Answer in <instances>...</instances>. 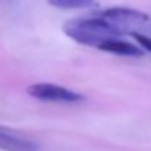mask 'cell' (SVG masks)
<instances>
[{
	"label": "cell",
	"instance_id": "obj_2",
	"mask_svg": "<svg viewBox=\"0 0 151 151\" xmlns=\"http://www.w3.org/2000/svg\"><path fill=\"white\" fill-rule=\"evenodd\" d=\"M27 91L31 97L37 100L51 101V103H76L82 100L81 94L50 82H35L29 85Z\"/></svg>",
	"mask_w": 151,
	"mask_h": 151
},
{
	"label": "cell",
	"instance_id": "obj_7",
	"mask_svg": "<svg viewBox=\"0 0 151 151\" xmlns=\"http://www.w3.org/2000/svg\"><path fill=\"white\" fill-rule=\"evenodd\" d=\"M131 34H132V37L137 40V43H138L144 50H147L151 53V38L150 37L142 35V34H139V32H131Z\"/></svg>",
	"mask_w": 151,
	"mask_h": 151
},
{
	"label": "cell",
	"instance_id": "obj_4",
	"mask_svg": "<svg viewBox=\"0 0 151 151\" xmlns=\"http://www.w3.org/2000/svg\"><path fill=\"white\" fill-rule=\"evenodd\" d=\"M0 148L6 151H38L35 142L0 128Z\"/></svg>",
	"mask_w": 151,
	"mask_h": 151
},
{
	"label": "cell",
	"instance_id": "obj_1",
	"mask_svg": "<svg viewBox=\"0 0 151 151\" xmlns=\"http://www.w3.org/2000/svg\"><path fill=\"white\" fill-rule=\"evenodd\" d=\"M63 31L73 41L97 49L103 43L123 35V32L116 25L106 21L97 13L93 16H81L65 22Z\"/></svg>",
	"mask_w": 151,
	"mask_h": 151
},
{
	"label": "cell",
	"instance_id": "obj_6",
	"mask_svg": "<svg viewBox=\"0 0 151 151\" xmlns=\"http://www.w3.org/2000/svg\"><path fill=\"white\" fill-rule=\"evenodd\" d=\"M57 9H87L96 4V0H49Z\"/></svg>",
	"mask_w": 151,
	"mask_h": 151
},
{
	"label": "cell",
	"instance_id": "obj_3",
	"mask_svg": "<svg viewBox=\"0 0 151 151\" xmlns=\"http://www.w3.org/2000/svg\"><path fill=\"white\" fill-rule=\"evenodd\" d=\"M99 16L104 18L106 21L111 22L113 25H116L123 34L126 32V29L129 28V25L132 24H139V22H145L148 21V15L139 12V10H134V9H126V7H111V9H106L100 13H97Z\"/></svg>",
	"mask_w": 151,
	"mask_h": 151
},
{
	"label": "cell",
	"instance_id": "obj_5",
	"mask_svg": "<svg viewBox=\"0 0 151 151\" xmlns=\"http://www.w3.org/2000/svg\"><path fill=\"white\" fill-rule=\"evenodd\" d=\"M99 50L113 53V54H119V56H134V57L144 54V50H141L138 46L131 44V43L123 41V40H119V38L109 40V41L103 43L99 47Z\"/></svg>",
	"mask_w": 151,
	"mask_h": 151
}]
</instances>
